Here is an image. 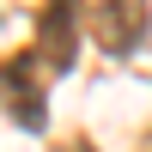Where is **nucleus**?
<instances>
[{
  "label": "nucleus",
  "mask_w": 152,
  "mask_h": 152,
  "mask_svg": "<svg viewBox=\"0 0 152 152\" xmlns=\"http://www.w3.org/2000/svg\"><path fill=\"white\" fill-rule=\"evenodd\" d=\"M79 6L85 0H43V12H37V49L31 55L43 61L49 73H67L73 67V49H79Z\"/></svg>",
  "instance_id": "obj_1"
},
{
  "label": "nucleus",
  "mask_w": 152,
  "mask_h": 152,
  "mask_svg": "<svg viewBox=\"0 0 152 152\" xmlns=\"http://www.w3.org/2000/svg\"><path fill=\"white\" fill-rule=\"evenodd\" d=\"M146 24H152L146 0H97V12H91V37L104 55H134L146 43Z\"/></svg>",
  "instance_id": "obj_2"
},
{
  "label": "nucleus",
  "mask_w": 152,
  "mask_h": 152,
  "mask_svg": "<svg viewBox=\"0 0 152 152\" xmlns=\"http://www.w3.org/2000/svg\"><path fill=\"white\" fill-rule=\"evenodd\" d=\"M6 116L18 122L24 134H43L49 110H43V91H37V73H31V55L12 49L6 55Z\"/></svg>",
  "instance_id": "obj_3"
},
{
  "label": "nucleus",
  "mask_w": 152,
  "mask_h": 152,
  "mask_svg": "<svg viewBox=\"0 0 152 152\" xmlns=\"http://www.w3.org/2000/svg\"><path fill=\"white\" fill-rule=\"evenodd\" d=\"M55 152H91V140H67V146H55Z\"/></svg>",
  "instance_id": "obj_4"
},
{
  "label": "nucleus",
  "mask_w": 152,
  "mask_h": 152,
  "mask_svg": "<svg viewBox=\"0 0 152 152\" xmlns=\"http://www.w3.org/2000/svg\"><path fill=\"white\" fill-rule=\"evenodd\" d=\"M140 152H152V134H146V140H140Z\"/></svg>",
  "instance_id": "obj_5"
}]
</instances>
